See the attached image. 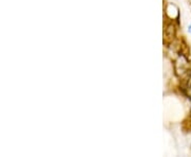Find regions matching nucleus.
<instances>
[{
	"instance_id": "20e7f679",
	"label": "nucleus",
	"mask_w": 191,
	"mask_h": 157,
	"mask_svg": "<svg viewBox=\"0 0 191 157\" xmlns=\"http://www.w3.org/2000/svg\"><path fill=\"white\" fill-rule=\"evenodd\" d=\"M188 31H189V33H191V24L189 25V28H188Z\"/></svg>"
},
{
	"instance_id": "f03ea898",
	"label": "nucleus",
	"mask_w": 191,
	"mask_h": 157,
	"mask_svg": "<svg viewBox=\"0 0 191 157\" xmlns=\"http://www.w3.org/2000/svg\"><path fill=\"white\" fill-rule=\"evenodd\" d=\"M175 37V29L172 25H167V28L165 29V43L170 44L173 42Z\"/></svg>"
},
{
	"instance_id": "f257e3e1",
	"label": "nucleus",
	"mask_w": 191,
	"mask_h": 157,
	"mask_svg": "<svg viewBox=\"0 0 191 157\" xmlns=\"http://www.w3.org/2000/svg\"><path fill=\"white\" fill-rule=\"evenodd\" d=\"M174 70L176 76L180 79H188L191 71L190 63L184 55H180L174 64Z\"/></svg>"
},
{
	"instance_id": "7ed1b4c3",
	"label": "nucleus",
	"mask_w": 191,
	"mask_h": 157,
	"mask_svg": "<svg viewBox=\"0 0 191 157\" xmlns=\"http://www.w3.org/2000/svg\"><path fill=\"white\" fill-rule=\"evenodd\" d=\"M186 94H187L188 98H190L191 99V81L188 83L187 87H186Z\"/></svg>"
}]
</instances>
